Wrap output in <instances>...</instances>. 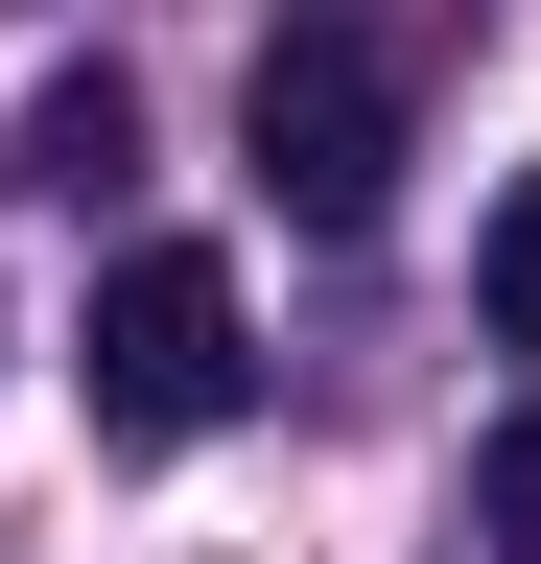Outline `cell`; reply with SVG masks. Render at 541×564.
<instances>
[{
	"label": "cell",
	"mask_w": 541,
	"mask_h": 564,
	"mask_svg": "<svg viewBox=\"0 0 541 564\" xmlns=\"http://www.w3.org/2000/svg\"><path fill=\"white\" fill-rule=\"evenodd\" d=\"M236 141H259V188H283L306 236H377V212H400V47L354 24V0H283Z\"/></svg>",
	"instance_id": "1"
},
{
	"label": "cell",
	"mask_w": 541,
	"mask_h": 564,
	"mask_svg": "<svg viewBox=\"0 0 541 564\" xmlns=\"http://www.w3.org/2000/svg\"><path fill=\"white\" fill-rule=\"evenodd\" d=\"M72 377H95V447H213V423H236V377H259V329H236V259H213V236H142V259L95 282Z\"/></svg>",
	"instance_id": "2"
},
{
	"label": "cell",
	"mask_w": 541,
	"mask_h": 564,
	"mask_svg": "<svg viewBox=\"0 0 541 564\" xmlns=\"http://www.w3.org/2000/svg\"><path fill=\"white\" fill-rule=\"evenodd\" d=\"M118 165H142V95H118V70H47V95H24V188H118Z\"/></svg>",
	"instance_id": "3"
},
{
	"label": "cell",
	"mask_w": 541,
	"mask_h": 564,
	"mask_svg": "<svg viewBox=\"0 0 541 564\" xmlns=\"http://www.w3.org/2000/svg\"><path fill=\"white\" fill-rule=\"evenodd\" d=\"M470 306H495V352H541V165L495 188V236H470Z\"/></svg>",
	"instance_id": "4"
},
{
	"label": "cell",
	"mask_w": 541,
	"mask_h": 564,
	"mask_svg": "<svg viewBox=\"0 0 541 564\" xmlns=\"http://www.w3.org/2000/svg\"><path fill=\"white\" fill-rule=\"evenodd\" d=\"M470 541H518V564H541V400L495 423V447H470Z\"/></svg>",
	"instance_id": "5"
}]
</instances>
